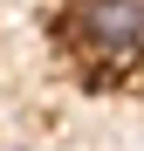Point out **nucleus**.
<instances>
[{
  "label": "nucleus",
  "instance_id": "obj_1",
  "mask_svg": "<svg viewBox=\"0 0 144 151\" xmlns=\"http://www.w3.org/2000/svg\"><path fill=\"white\" fill-rule=\"evenodd\" d=\"M76 35H82V48H96L110 62L130 55V48H144V0H82Z\"/></svg>",
  "mask_w": 144,
  "mask_h": 151
}]
</instances>
